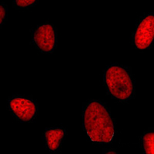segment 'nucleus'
Segmentation results:
<instances>
[{"mask_svg": "<svg viewBox=\"0 0 154 154\" xmlns=\"http://www.w3.org/2000/svg\"><path fill=\"white\" fill-rule=\"evenodd\" d=\"M82 127L93 142L110 143L115 135L113 119L108 108L98 100H90L82 109Z\"/></svg>", "mask_w": 154, "mask_h": 154, "instance_id": "obj_1", "label": "nucleus"}, {"mask_svg": "<svg viewBox=\"0 0 154 154\" xmlns=\"http://www.w3.org/2000/svg\"><path fill=\"white\" fill-rule=\"evenodd\" d=\"M103 82L111 97L119 102H127L135 95L134 80L127 66L111 64L103 72Z\"/></svg>", "mask_w": 154, "mask_h": 154, "instance_id": "obj_2", "label": "nucleus"}, {"mask_svg": "<svg viewBox=\"0 0 154 154\" xmlns=\"http://www.w3.org/2000/svg\"><path fill=\"white\" fill-rule=\"evenodd\" d=\"M32 42L35 48L43 53H52L57 46V33L52 24L38 26L32 34Z\"/></svg>", "mask_w": 154, "mask_h": 154, "instance_id": "obj_3", "label": "nucleus"}, {"mask_svg": "<svg viewBox=\"0 0 154 154\" xmlns=\"http://www.w3.org/2000/svg\"><path fill=\"white\" fill-rule=\"evenodd\" d=\"M9 108L16 119L23 122L35 119L38 113V106L32 99L23 96H12L9 100Z\"/></svg>", "mask_w": 154, "mask_h": 154, "instance_id": "obj_4", "label": "nucleus"}, {"mask_svg": "<svg viewBox=\"0 0 154 154\" xmlns=\"http://www.w3.org/2000/svg\"><path fill=\"white\" fill-rule=\"evenodd\" d=\"M154 16L152 13L144 16L133 35V43L139 50H145L152 46L154 38Z\"/></svg>", "mask_w": 154, "mask_h": 154, "instance_id": "obj_5", "label": "nucleus"}, {"mask_svg": "<svg viewBox=\"0 0 154 154\" xmlns=\"http://www.w3.org/2000/svg\"><path fill=\"white\" fill-rule=\"evenodd\" d=\"M66 131L64 128L53 127L46 129L44 133L46 146L51 152L60 150L63 140H65Z\"/></svg>", "mask_w": 154, "mask_h": 154, "instance_id": "obj_6", "label": "nucleus"}, {"mask_svg": "<svg viewBox=\"0 0 154 154\" xmlns=\"http://www.w3.org/2000/svg\"><path fill=\"white\" fill-rule=\"evenodd\" d=\"M153 132H147L143 135L141 137V145L143 147V150L145 153H153Z\"/></svg>", "mask_w": 154, "mask_h": 154, "instance_id": "obj_7", "label": "nucleus"}, {"mask_svg": "<svg viewBox=\"0 0 154 154\" xmlns=\"http://www.w3.org/2000/svg\"><path fill=\"white\" fill-rule=\"evenodd\" d=\"M39 0H13L14 7L18 9H27L32 7Z\"/></svg>", "mask_w": 154, "mask_h": 154, "instance_id": "obj_8", "label": "nucleus"}, {"mask_svg": "<svg viewBox=\"0 0 154 154\" xmlns=\"http://www.w3.org/2000/svg\"><path fill=\"white\" fill-rule=\"evenodd\" d=\"M8 13L7 6L3 3L0 2V27L2 26L5 20L6 19Z\"/></svg>", "mask_w": 154, "mask_h": 154, "instance_id": "obj_9", "label": "nucleus"}, {"mask_svg": "<svg viewBox=\"0 0 154 154\" xmlns=\"http://www.w3.org/2000/svg\"><path fill=\"white\" fill-rule=\"evenodd\" d=\"M107 152H109V153H116V152H113V151H111V150L108 151Z\"/></svg>", "mask_w": 154, "mask_h": 154, "instance_id": "obj_10", "label": "nucleus"}]
</instances>
